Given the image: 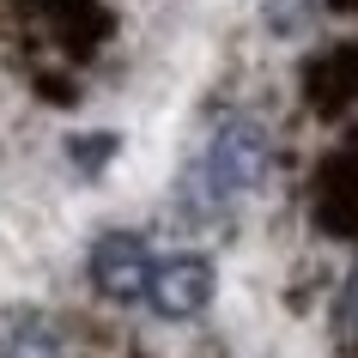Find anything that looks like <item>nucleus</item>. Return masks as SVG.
Wrapping results in <instances>:
<instances>
[{
  "mask_svg": "<svg viewBox=\"0 0 358 358\" xmlns=\"http://www.w3.org/2000/svg\"><path fill=\"white\" fill-rule=\"evenodd\" d=\"M85 267H92V285L110 303H134V298H146L158 262H152L146 237H134V231H103L92 243V255H85Z\"/></svg>",
  "mask_w": 358,
  "mask_h": 358,
  "instance_id": "7ed1b4c3",
  "label": "nucleus"
},
{
  "mask_svg": "<svg viewBox=\"0 0 358 358\" xmlns=\"http://www.w3.org/2000/svg\"><path fill=\"white\" fill-rule=\"evenodd\" d=\"M267 170H273V140H267V128L255 115H225L213 128V140H207V158L189 170L182 194H189L194 213H225L231 201H243V194L262 189Z\"/></svg>",
  "mask_w": 358,
  "mask_h": 358,
  "instance_id": "f257e3e1",
  "label": "nucleus"
},
{
  "mask_svg": "<svg viewBox=\"0 0 358 358\" xmlns=\"http://www.w3.org/2000/svg\"><path fill=\"white\" fill-rule=\"evenodd\" d=\"M219 292V273L201 249H182V255H164V262L152 267V285H146V303L158 310L164 322H189L201 316Z\"/></svg>",
  "mask_w": 358,
  "mask_h": 358,
  "instance_id": "f03ea898",
  "label": "nucleus"
},
{
  "mask_svg": "<svg viewBox=\"0 0 358 358\" xmlns=\"http://www.w3.org/2000/svg\"><path fill=\"white\" fill-rule=\"evenodd\" d=\"M0 358H67V346H61L55 322L43 316H24L6 328V340H0Z\"/></svg>",
  "mask_w": 358,
  "mask_h": 358,
  "instance_id": "20e7f679",
  "label": "nucleus"
},
{
  "mask_svg": "<svg viewBox=\"0 0 358 358\" xmlns=\"http://www.w3.org/2000/svg\"><path fill=\"white\" fill-rule=\"evenodd\" d=\"M340 328L358 340V267H352V280H346V292H340Z\"/></svg>",
  "mask_w": 358,
  "mask_h": 358,
  "instance_id": "39448f33",
  "label": "nucleus"
}]
</instances>
